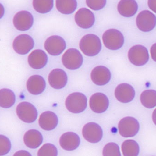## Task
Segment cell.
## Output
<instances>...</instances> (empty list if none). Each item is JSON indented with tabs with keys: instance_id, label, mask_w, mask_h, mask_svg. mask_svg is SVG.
Listing matches in <instances>:
<instances>
[{
	"instance_id": "3",
	"label": "cell",
	"mask_w": 156,
	"mask_h": 156,
	"mask_svg": "<svg viewBox=\"0 0 156 156\" xmlns=\"http://www.w3.org/2000/svg\"><path fill=\"white\" fill-rule=\"evenodd\" d=\"M65 105L70 112L74 114L81 113L87 108V97L81 92L72 93L66 98Z\"/></svg>"
},
{
	"instance_id": "7",
	"label": "cell",
	"mask_w": 156,
	"mask_h": 156,
	"mask_svg": "<svg viewBox=\"0 0 156 156\" xmlns=\"http://www.w3.org/2000/svg\"><path fill=\"white\" fill-rule=\"evenodd\" d=\"M16 113L18 118L24 122L32 123L37 119L38 112L31 103L23 101L16 106Z\"/></svg>"
},
{
	"instance_id": "6",
	"label": "cell",
	"mask_w": 156,
	"mask_h": 156,
	"mask_svg": "<svg viewBox=\"0 0 156 156\" xmlns=\"http://www.w3.org/2000/svg\"><path fill=\"white\" fill-rule=\"evenodd\" d=\"M128 58L131 64L134 66H144L149 59L148 50L145 47L141 45L133 46L128 51Z\"/></svg>"
},
{
	"instance_id": "20",
	"label": "cell",
	"mask_w": 156,
	"mask_h": 156,
	"mask_svg": "<svg viewBox=\"0 0 156 156\" xmlns=\"http://www.w3.org/2000/svg\"><path fill=\"white\" fill-rule=\"evenodd\" d=\"M39 126L45 131L54 130L58 123V118L54 112L46 111L40 115L38 120Z\"/></svg>"
},
{
	"instance_id": "32",
	"label": "cell",
	"mask_w": 156,
	"mask_h": 156,
	"mask_svg": "<svg viewBox=\"0 0 156 156\" xmlns=\"http://www.w3.org/2000/svg\"><path fill=\"white\" fill-rule=\"evenodd\" d=\"M107 0H86L87 6L93 11H100L106 5Z\"/></svg>"
},
{
	"instance_id": "2",
	"label": "cell",
	"mask_w": 156,
	"mask_h": 156,
	"mask_svg": "<svg viewBox=\"0 0 156 156\" xmlns=\"http://www.w3.org/2000/svg\"><path fill=\"white\" fill-rule=\"evenodd\" d=\"M102 39L105 47L113 51L119 50L124 44L123 35L119 30L114 28L105 31L103 34Z\"/></svg>"
},
{
	"instance_id": "8",
	"label": "cell",
	"mask_w": 156,
	"mask_h": 156,
	"mask_svg": "<svg viewBox=\"0 0 156 156\" xmlns=\"http://www.w3.org/2000/svg\"><path fill=\"white\" fill-rule=\"evenodd\" d=\"M136 23L142 32H151L156 26V15L149 10H143L137 15Z\"/></svg>"
},
{
	"instance_id": "13",
	"label": "cell",
	"mask_w": 156,
	"mask_h": 156,
	"mask_svg": "<svg viewBox=\"0 0 156 156\" xmlns=\"http://www.w3.org/2000/svg\"><path fill=\"white\" fill-rule=\"evenodd\" d=\"M75 20L79 27L87 29L93 26L95 23V17L91 11L83 7L79 9L76 12Z\"/></svg>"
},
{
	"instance_id": "4",
	"label": "cell",
	"mask_w": 156,
	"mask_h": 156,
	"mask_svg": "<svg viewBox=\"0 0 156 156\" xmlns=\"http://www.w3.org/2000/svg\"><path fill=\"white\" fill-rule=\"evenodd\" d=\"M63 66L70 70L80 69L83 64V58L80 52L75 48L67 49L61 58Z\"/></svg>"
},
{
	"instance_id": "24",
	"label": "cell",
	"mask_w": 156,
	"mask_h": 156,
	"mask_svg": "<svg viewBox=\"0 0 156 156\" xmlns=\"http://www.w3.org/2000/svg\"><path fill=\"white\" fill-rule=\"evenodd\" d=\"M77 6V0H56V7L63 14H71L76 11Z\"/></svg>"
},
{
	"instance_id": "25",
	"label": "cell",
	"mask_w": 156,
	"mask_h": 156,
	"mask_svg": "<svg viewBox=\"0 0 156 156\" xmlns=\"http://www.w3.org/2000/svg\"><path fill=\"white\" fill-rule=\"evenodd\" d=\"M15 102V94L12 90L9 89L0 90V107L5 109L11 108Z\"/></svg>"
},
{
	"instance_id": "23",
	"label": "cell",
	"mask_w": 156,
	"mask_h": 156,
	"mask_svg": "<svg viewBox=\"0 0 156 156\" xmlns=\"http://www.w3.org/2000/svg\"><path fill=\"white\" fill-rule=\"evenodd\" d=\"M43 141V135L37 130L31 129L27 131L24 135V143L28 148H37L42 144Z\"/></svg>"
},
{
	"instance_id": "15",
	"label": "cell",
	"mask_w": 156,
	"mask_h": 156,
	"mask_svg": "<svg viewBox=\"0 0 156 156\" xmlns=\"http://www.w3.org/2000/svg\"><path fill=\"white\" fill-rule=\"evenodd\" d=\"M112 78V73L106 66H99L95 67L91 71L90 79L97 86H104L109 83Z\"/></svg>"
},
{
	"instance_id": "1",
	"label": "cell",
	"mask_w": 156,
	"mask_h": 156,
	"mask_svg": "<svg viewBox=\"0 0 156 156\" xmlns=\"http://www.w3.org/2000/svg\"><path fill=\"white\" fill-rule=\"evenodd\" d=\"M79 47L81 52L88 57H94L100 54L102 44L100 37L94 34H87L80 40Z\"/></svg>"
},
{
	"instance_id": "16",
	"label": "cell",
	"mask_w": 156,
	"mask_h": 156,
	"mask_svg": "<svg viewBox=\"0 0 156 156\" xmlns=\"http://www.w3.org/2000/svg\"><path fill=\"white\" fill-rule=\"evenodd\" d=\"M68 81L67 74L61 69H55L48 75V83L52 88L55 90H61L65 88Z\"/></svg>"
},
{
	"instance_id": "31",
	"label": "cell",
	"mask_w": 156,
	"mask_h": 156,
	"mask_svg": "<svg viewBox=\"0 0 156 156\" xmlns=\"http://www.w3.org/2000/svg\"><path fill=\"white\" fill-rule=\"evenodd\" d=\"M11 148L12 144L10 139L3 135H0V156L6 155Z\"/></svg>"
},
{
	"instance_id": "19",
	"label": "cell",
	"mask_w": 156,
	"mask_h": 156,
	"mask_svg": "<svg viewBox=\"0 0 156 156\" xmlns=\"http://www.w3.org/2000/svg\"><path fill=\"white\" fill-rule=\"evenodd\" d=\"M27 89L31 94L39 95L44 91L46 83L44 79L39 75H34L28 78L27 81Z\"/></svg>"
},
{
	"instance_id": "34",
	"label": "cell",
	"mask_w": 156,
	"mask_h": 156,
	"mask_svg": "<svg viewBox=\"0 0 156 156\" xmlns=\"http://www.w3.org/2000/svg\"><path fill=\"white\" fill-rule=\"evenodd\" d=\"M13 156H32V155L27 151L22 150L16 152Z\"/></svg>"
},
{
	"instance_id": "29",
	"label": "cell",
	"mask_w": 156,
	"mask_h": 156,
	"mask_svg": "<svg viewBox=\"0 0 156 156\" xmlns=\"http://www.w3.org/2000/svg\"><path fill=\"white\" fill-rule=\"evenodd\" d=\"M103 156H122L119 146L114 143H109L103 149Z\"/></svg>"
},
{
	"instance_id": "12",
	"label": "cell",
	"mask_w": 156,
	"mask_h": 156,
	"mask_svg": "<svg viewBox=\"0 0 156 156\" xmlns=\"http://www.w3.org/2000/svg\"><path fill=\"white\" fill-rule=\"evenodd\" d=\"M89 105L91 110L97 114L104 113L108 110L110 101L107 95L101 92L94 94L90 97Z\"/></svg>"
},
{
	"instance_id": "9",
	"label": "cell",
	"mask_w": 156,
	"mask_h": 156,
	"mask_svg": "<svg viewBox=\"0 0 156 156\" xmlns=\"http://www.w3.org/2000/svg\"><path fill=\"white\" fill-rule=\"evenodd\" d=\"M66 43L64 38L58 35L48 37L44 42L45 49L48 54L57 56L62 54L66 48Z\"/></svg>"
},
{
	"instance_id": "5",
	"label": "cell",
	"mask_w": 156,
	"mask_h": 156,
	"mask_svg": "<svg viewBox=\"0 0 156 156\" xmlns=\"http://www.w3.org/2000/svg\"><path fill=\"white\" fill-rule=\"evenodd\" d=\"M118 127L121 136L128 138L133 137L138 133L140 129V124L134 117L126 116L120 120Z\"/></svg>"
},
{
	"instance_id": "11",
	"label": "cell",
	"mask_w": 156,
	"mask_h": 156,
	"mask_svg": "<svg viewBox=\"0 0 156 156\" xmlns=\"http://www.w3.org/2000/svg\"><path fill=\"white\" fill-rule=\"evenodd\" d=\"M82 134L86 141L92 144H96L101 141L103 133L98 124L90 122L84 125L83 127Z\"/></svg>"
},
{
	"instance_id": "36",
	"label": "cell",
	"mask_w": 156,
	"mask_h": 156,
	"mask_svg": "<svg viewBox=\"0 0 156 156\" xmlns=\"http://www.w3.org/2000/svg\"><path fill=\"white\" fill-rule=\"evenodd\" d=\"M5 9L3 5L0 3V19L2 18L4 15Z\"/></svg>"
},
{
	"instance_id": "30",
	"label": "cell",
	"mask_w": 156,
	"mask_h": 156,
	"mask_svg": "<svg viewBox=\"0 0 156 156\" xmlns=\"http://www.w3.org/2000/svg\"><path fill=\"white\" fill-rule=\"evenodd\" d=\"M37 155V156H57V148L52 144H46L39 149Z\"/></svg>"
},
{
	"instance_id": "27",
	"label": "cell",
	"mask_w": 156,
	"mask_h": 156,
	"mask_svg": "<svg viewBox=\"0 0 156 156\" xmlns=\"http://www.w3.org/2000/svg\"><path fill=\"white\" fill-rule=\"evenodd\" d=\"M140 101L143 106L148 109L156 106V91L147 90L144 91L140 95Z\"/></svg>"
},
{
	"instance_id": "21",
	"label": "cell",
	"mask_w": 156,
	"mask_h": 156,
	"mask_svg": "<svg viewBox=\"0 0 156 156\" xmlns=\"http://www.w3.org/2000/svg\"><path fill=\"white\" fill-rule=\"evenodd\" d=\"M80 139L78 135L73 132H67L63 134L59 139V144L64 150L71 151L79 147Z\"/></svg>"
},
{
	"instance_id": "35",
	"label": "cell",
	"mask_w": 156,
	"mask_h": 156,
	"mask_svg": "<svg viewBox=\"0 0 156 156\" xmlns=\"http://www.w3.org/2000/svg\"><path fill=\"white\" fill-rule=\"evenodd\" d=\"M150 54L152 59L156 62V43L154 44L150 48Z\"/></svg>"
},
{
	"instance_id": "14",
	"label": "cell",
	"mask_w": 156,
	"mask_h": 156,
	"mask_svg": "<svg viewBox=\"0 0 156 156\" xmlns=\"http://www.w3.org/2000/svg\"><path fill=\"white\" fill-rule=\"evenodd\" d=\"M34 18L31 12L27 11H21L16 14L13 19L14 26L20 31H26L33 26Z\"/></svg>"
},
{
	"instance_id": "28",
	"label": "cell",
	"mask_w": 156,
	"mask_h": 156,
	"mask_svg": "<svg viewBox=\"0 0 156 156\" xmlns=\"http://www.w3.org/2000/svg\"><path fill=\"white\" fill-rule=\"evenodd\" d=\"M54 0H33L34 9L38 13L46 14L49 12L54 7Z\"/></svg>"
},
{
	"instance_id": "10",
	"label": "cell",
	"mask_w": 156,
	"mask_h": 156,
	"mask_svg": "<svg viewBox=\"0 0 156 156\" xmlns=\"http://www.w3.org/2000/svg\"><path fill=\"white\" fill-rule=\"evenodd\" d=\"M34 46V41L29 35L23 34L16 37L13 42L14 50L20 55L28 54Z\"/></svg>"
},
{
	"instance_id": "33",
	"label": "cell",
	"mask_w": 156,
	"mask_h": 156,
	"mask_svg": "<svg viewBox=\"0 0 156 156\" xmlns=\"http://www.w3.org/2000/svg\"><path fill=\"white\" fill-rule=\"evenodd\" d=\"M147 5L150 10L156 13V0H148Z\"/></svg>"
},
{
	"instance_id": "22",
	"label": "cell",
	"mask_w": 156,
	"mask_h": 156,
	"mask_svg": "<svg viewBox=\"0 0 156 156\" xmlns=\"http://www.w3.org/2000/svg\"><path fill=\"white\" fill-rule=\"evenodd\" d=\"M117 11L123 17L134 16L138 11V5L136 0H120L117 4Z\"/></svg>"
},
{
	"instance_id": "37",
	"label": "cell",
	"mask_w": 156,
	"mask_h": 156,
	"mask_svg": "<svg viewBox=\"0 0 156 156\" xmlns=\"http://www.w3.org/2000/svg\"><path fill=\"white\" fill-rule=\"evenodd\" d=\"M152 120L154 124L156 126V108L154 110L152 114Z\"/></svg>"
},
{
	"instance_id": "26",
	"label": "cell",
	"mask_w": 156,
	"mask_h": 156,
	"mask_svg": "<svg viewBox=\"0 0 156 156\" xmlns=\"http://www.w3.org/2000/svg\"><path fill=\"white\" fill-rule=\"evenodd\" d=\"M122 151L124 156H138L140 152V147L136 141L128 139L122 144Z\"/></svg>"
},
{
	"instance_id": "18",
	"label": "cell",
	"mask_w": 156,
	"mask_h": 156,
	"mask_svg": "<svg viewBox=\"0 0 156 156\" xmlns=\"http://www.w3.org/2000/svg\"><path fill=\"white\" fill-rule=\"evenodd\" d=\"M48 58L46 53L41 49H36L27 58L28 65L35 69H41L46 66Z\"/></svg>"
},
{
	"instance_id": "17",
	"label": "cell",
	"mask_w": 156,
	"mask_h": 156,
	"mask_svg": "<svg viewBox=\"0 0 156 156\" xmlns=\"http://www.w3.org/2000/svg\"><path fill=\"white\" fill-rule=\"evenodd\" d=\"M115 96L117 101L122 103L132 101L135 96L133 87L127 83H122L117 85L115 90Z\"/></svg>"
}]
</instances>
